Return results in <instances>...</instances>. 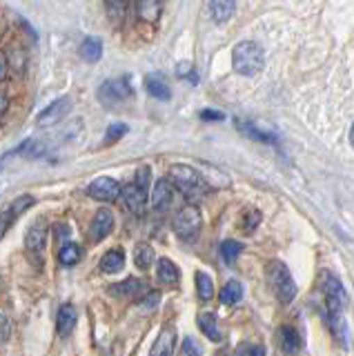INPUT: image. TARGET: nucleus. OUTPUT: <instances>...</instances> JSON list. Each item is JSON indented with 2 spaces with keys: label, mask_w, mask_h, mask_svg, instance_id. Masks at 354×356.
I'll use <instances>...</instances> for the list:
<instances>
[{
  "label": "nucleus",
  "mask_w": 354,
  "mask_h": 356,
  "mask_svg": "<svg viewBox=\"0 0 354 356\" xmlns=\"http://www.w3.org/2000/svg\"><path fill=\"white\" fill-rule=\"evenodd\" d=\"M131 94H134V89H131L129 76L109 78V81H105L101 85V89H98V98H101V103H105V105L123 103V100L131 98Z\"/></svg>",
  "instance_id": "6"
},
{
  "label": "nucleus",
  "mask_w": 354,
  "mask_h": 356,
  "mask_svg": "<svg viewBox=\"0 0 354 356\" xmlns=\"http://www.w3.org/2000/svg\"><path fill=\"white\" fill-rule=\"evenodd\" d=\"M127 125L125 122H112V125L107 127V131H105V138L109 140V143H116V140H120L127 134Z\"/></svg>",
  "instance_id": "32"
},
{
  "label": "nucleus",
  "mask_w": 354,
  "mask_h": 356,
  "mask_svg": "<svg viewBox=\"0 0 354 356\" xmlns=\"http://www.w3.org/2000/svg\"><path fill=\"white\" fill-rule=\"evenodd\" d=\"M16 218H18V216H16L9 207H7L5 211H0V241H3V236L9 232V227L14 225V220H16Z\"/></svg>",
  "instance_id": "34"
},
{
  "label": "nucleus",
  "mask_w": 354,
  "mask_h": 356,
  "mask_svg": "<svg viewBox=\"0 0 354 356\" xmlns=\"http://www.w3.org/2000/svg\"><path fill=\"white\" fill-rule=\"evenodd\" d=\"M268 283H270L272 292L276 294V298H279L281 303H290L296 294V285L292 281L290 270H287V267L279 261H272L268 265Z\"/></svg>",
  "instance_id": "4"
},
{
  "label": "nucleus",
  "mask_w": 354,
  "mask_h": 356,
  "mask_svg": "<svg viewBox=\"0 0 354 356\" xmlns=\"http://www.w3.org/2000/svg\"><path fill=\"white\" fill-rule=\"evenodd\" d=\"M120 198H123V203L129 211L143 214V211H145V205H147V189H143L136 183H129L120 189Z\"/></svg>",
  "instance_id": "10"
},
{
  "label": "nucleus",
  "mask_w": 354,
  "mask_h": 356,
  "mask_svg": "<svg viewBox=\"0 0 354 356\" xmlns=\"http://www.w3.org/2000/svg\"><path fill=\"white\" fill-rule=\"evenodd\" d=\"M163 11V0H136V14L145 22H156Z\"/></svg>",
  "instance_id": "20"
},
{
  "label": "nucleus",
  "mask_w": 354,
  "mask_h": 356,
  "mask_svg": "<svg viewBox=\"0 0 354 356\" xmlns=\"http://www.w3.org/2000/svg\"><path fill=\"white\" fill-rule=\"evenodd\" d=\"M241 252H243V245L239 241H223L220 243V256H223V261L227 265L234 263Z\"/></svg>",
  "instance_id": "30"
},
{
  "label": "nucleus",
  "mask_w": 354,
  "mask_h": 356,
  "mask_svg": "<svg viewBox=\"0 0 354 356\" xmlns=\"http://www.w3.org/2000/svg\"><path fill=\"white\" fill-rule=\"evenodd\" d=\"M319 289H321V294H323V300H325L330 330L343 348H348V325H346V316H343V312H346V307H348L346 289H343L339 278L330 272L319 274Z\"/></svg>",
  "instance_id": "1"
},
{
  "label": "nucleus",
  "mask_w": 354,
  "mask_h": 356,
  "mask_svg": "<svg viewBox=\"0 0 354 356\" xmlns=\"http://www.w3.org/2000/svg\"><path fill=\"white\" fill-rule=\"evenodd\" d=\"M131 0H105V14L114 27H120L127 18Z\"/></svg>",
  "instance_id": "15"
},
{
  "label": "nucleus",
  "mask_w": 354,
  "mask_h": 356,
  "mask_svg": "<svg viewBox=\"0 0 354 356\" xmlns=\"http://www.w3.org/2000/svg\"><path fill=\"white\" fill-rule=\"evenodd\" d=\"M7 105H9V98H7V94L3 92V89H0V116L7 111Z\"/></svg>",
  "instance_id": "44"
},
{
  "label": "nucleus",
  "mask_w": 354,
  "mask_h": 356,
  "mask_svg": "<svg viewBox=\"0 0 354 356\" xmlns=\"http://www.w3.org/2000/svg\"><path fill=\"white\" fill-rule=\"evenodd\" d=\"M176 74H179L181 78H187V81H192V83H196L198 81V76H196V72H194V67L192 65H179V70H176Z\"/></svg>",
  "instance_id": "38"
},
{
  "label": "nucleus",
  "mask_w": 354,
  "mask_h": 356,
  "mask_svg": "<svg viewBox=\"0 0 354 356\" xmlns=\"http://www.w3.org/2000/svg\"><path fill=\"white\" fill-rule=\"evenodd\" d=\"M234 356H265V350L257 343H241L234 350Z\"/></svg>",
  "instance_id": "31"
},
{
  "label": "nucleus",
  "mask_w": 354,
  "mask_h": 356,
  "mask_svg": "<svg viewBox=\"0 0 354 356\" xmlns=\"http://www.w3.org/2000/svg\"><path fill=\"white\" fill-rule=\"evenodd\" d=\"M70 234H72V227L67 225V222H56V225H54V238H56L58 245L67 243Z\"/></svg>",
  "instance_id": "36"
},
{
  "label": "nucleus",
  "mask_w": 354,
  "mask_h": 356,
  "mask_svg": "<svg viewBox=\"0 0 354 356\" xmlns=\"http://www.w3.org/2000/svg\"><path fill=\"white\" fill-rule=\"evenodd\" d=\"M198 327L205 334L209 341H220V332H218V323H216V316L212 312H207V314H201L198 316Z\"/></svg>",
  "instance_id": "26"
},
{
  "label": "nucleus",
  "mask_w": 354,
  "mask_h": 356,
  "mask_svg": "<svg viewBox=\"0 0 354 356\" xmlns=\"http://www.w3.org/2000/svg\"><path fill=\"white\" fill-rule=\"evenodd\" d=\"M261 222V214L257 209H248L246 214H243V220H241V225L246 232H254V227H257Z\"/></svg>",
  "instance_id": "35"
},
{
  "label": "nucleus",
  "mask_w": 354,
  "mask_h": 356,
  "mask_svg": "<svg viewBox=\"0 0 354 356\" xmlns=\"http://www.w3.org/2000/svg\"><path fill=\"white\" fill-rule=\"evenodd\" d=\"M79 54H81V58L87 60V63H98V60H101V56H103V40L96 38V36L85 38L81 42V47H79Z\"/></svg>",
  "instance_id": "21"
},
{
  "label": "nucleus",
  "mask_w": 354,
  "mask_h": 356,
  "mask_svg": "<svg viewBox=\"0 0 354 356\" xmlns=\"http://www.w3.org/2000/svg\"><path fill=\"white\" fill-rule=\"evenodd\" d=\"M9 67H12V65H9L7 54H5V51H0V83H3L5 78H7V74H9Z\"/></svg>",
  "instance_id": "41"
},
{
  "label": "nucleus",
  "mask_w": 354,
  "mask_h": 356,
  "mask_svg": "<svg viewBox=\"0 0 354 356\" xmlns=\"http://www.w3.org/2000/svg\"><path fill=\"white\" fill-rule=\"evenodd\" d=\"M203 225V218H201V211H198L196 205H185L176 211V216L172 220V227L174 232L179 234L181 238H194L198 229Z\"/></svg>",
  "instance_id": "5"
},
{
  "label": "nucleus",
  "mask_w": 354,
  "mask_h": 356,
  "mask_svg": "<svg viewBox=\"0 0 354 356\" xmlns=\"http://www.w3.org/2000/svg\"><path fill=\"white\" fill-rule=\"evenodd\" d=\"M172 198H174V185L170 178H161L154 185V192H152V207L156 211H165L172 205Z\"/></svg>",
  "instance_id": "12"
},
{
  "label": "nucleus",
  "mask_w": 354,
  "mask_h": 356,
  "mask_svg": "<svg viewBox=\"0 0 354 356\" xmlns=\"http://www.w3.org/2000/svg\"><path fill=\"white\" fill-rule=\"evenodd\" d=\"M31 205H34V196H29V194H23V196H18L12 205H9V209L14 211L16 216H20L23 211H27Z\"/></svg>",
  "instance_id": "33"
},
{
  "label": "nucleus",
  "mask_w": 354,
  "mask_h": 356,
  "mask_svg": "<svg viewBox=\"0 0 354 356\" xmlns=\"http://www.w3.org/2000/svg\"><path fill=\"white\" fill-rule=\"evenodd\" d=\"M7 339H9V321L0 314V345H3Z\"/></svg>",
  "instance_id": "42"
},
{
  "label": "nucleus",
  "mask_w": 354,
  "mask_h": 356,
  "mask_svg": "<svg viewBox=\"0 0 354 356\" xmlns=\"http://www.w3.org/2000/svg\"><path fill=\"white\" fill-rule=\"evenodd\" d=\"M218 298H220V303H225V305H234V303H239V300L243 298V287H241V283H239V281H230V283H225V287L220 289Z\"/></svg>",
  "instance_id": "27"
},
{
  "label": "nucleus",
  "mask_w": 354,
  "mask_h": 356,
  "mask_svg": "<svg viewBox=\"0 0 354 356\" xmlns=\"http://www.w3.org/2000/svg\"><path fill=\"white\" fill-rule=\"evenodd\" d=\"M134 263L140 267V270H147V267L154 263V248L147 243H138L134 250Z\"/></svg>",
  "instance_id": "29"
},
{
  "label": "nucleus",
  "mask_w": 354,
  "mask_h": 356,
  "mask_svg": "<svg viewBox=\"0 0 354 356\" xmlns=\"http://www.w3.org/2000/svg\"><path fill=\"white\" fill-rule=\"evenodd\" d=\"M234 9H236L234 0H209V16H212V20L218 22V25L227 22L232 14H234Z\"/></svg>",
  "instance_id": "16"
},
{
  "label": "nucleus",
  "mask_w": 354,
  "mask_h": 356,
  "mask_svg": "<svg viewBox=\"0 0 354 356\" xmlns=\"http://www.w3.org/2000/svg\"><path fill=\"white\" fill-rule=\"evenodd\" d=\"M236 129L243 134V136H248L252 140H257V143H276V136L272 131H263L259 129L254 122H248V120H236Z\"/></svg>",
  "instance_id": "18"
},
{
  "label": "nucleus",
  "mask_w": 354,
  "mask_h": 356,
  "mask_svg": "<svg viewBox=\"0 0 354 356\" xmlns=\"http://www.w3.org/2000/svg\"><path fill=\"white\" fill-rule=\"evenodd\" d=\"M76 318H79V314H76V307L72 303H65L58 307V314H56V332L58 337L67 339L72 330L76 327Z\"/></svg>",
  "instance_id": "13"
},
{
  "label": "nucleus",
  "mask_w": 354,
  "mask_h": 356,
  "mask_svg": "<svg viewBox=\"0 0 354 356\" xmlns=\"http://www.w3.org/2000/svg\"><path fill=\"white\" fill-rule=\"evenodd\" d=\"M123 267H125V254H123V250H118V248L105 252V256L101 259V270L105 274H116V272L123 270Z\"/></svg>",
  "instance_id": "23"
},
{
  "label": "nucleus",
  "mask_w": 354,
  "mask_h": 356,
  "mask_svg": "<svg viewBox=\"0 0 354 356\" xmlns=\"http://www.w3.org/2000/svg\"><path fill=\"white\" fill-rule=\"evenodd\" d=\"M174 348H176V330L170 325L159 334L150 356H174Z\"/></svg>",
  "instance_id": "14"
},
{
  "label": "nucleus",
  "mask_w": 354,
  "mask_h": 356,
  "mask_svg": "<svg viewBox=\"0 0 354 356\" xmlns=\"http://www.w3.org/2000/svg\"><path fill=\"white\" fill-rule=\"evenodd\" d=\"M232 65L243 76H254L263 70V51L257 42L243 40L232 51Z\"/></svg>",
  "instance_id": "3"
},
{
  "label": "nucleus",
  "mask_w": 354,
  "mask_h": 356,
  "mask_svg": "<svg viewBox=\"0 0 354 356\" xmlns=\"http://www.w3.org/2000/svg\"><path fill=\"white\" fill-rule=\"evenodd\" d=\"M170 181L185 198H190V200L201 198L207 192L205 178L190 165H172L170 167Z\"/></svg>",
  "instance_id": "2"
},
{
  "label": "nucleus",
  "mask_w": 354,
  "mask_h": 356,
  "mask_svg": "<svg viewBox=\"0 0 354 356\" xmlns=\"http://www.w3.org/2000/svg\"><path fill=\"white\" fill-rule=\"evenodd\" d=\"M70 109H72V98H67V96L56 98V100H51V103L36 116V122L40 127L56 125L58 120H63L65 116L70 114Z\"/></svg>",
  "instance_id": "8"
},
{
  "label": "nucleus",
  "mask_w": 354,
  "mask_h": 356,
  "mask_svg": "<svg viewBox=\"0 0 354 356\" xmlns=\"http://www.w3.org/2000/svg\"><path fill=\"white\" fill-rule=\"evenodd\" d=\"M350 143H352V147H354V125H352V129H350Z\"/></svg>",
  "instance_id": "45"
},
{
  "label": "nucleus",
  "mask_w": 354,
  "mask_h": 356,
  "mask_svg": "<svg viewBox=\"0 0 354 356\" xmlns=\"http://www.w3.org/2000/svg\"><path fill=\"white\" fill-rule=\"evenodd\" d=\"M47 234H49L47 220L45 218H38L34 225L27 229V236H25V248H27V252L29 254H40L42 250H45Z\"/></svg>",
  "instance_id": "11"
},
{
  "label": "nucleus",
  "mask_w": 354,
  "mask_h": 356,
  "mask_svg": "<svg viewBox=\"0 0 354 356\" xmlns=\"http://www.w3.org/2000/svg\"><path fill=\"white\" fill-rule=\"evenodd\" d=\"M114 229V214L112 209H98L94 214V220H92V227H90V241L92 243H101L105 241L109 234Z\"/></svg>",
  "instance_id": "9"
},
{
  "label": "nucleus",
  "mask_w": 354,
  "mask_h": 356,
  "mask_svg": "<svg viewBox=\"0 0 354 356\" xmlns=\"http://www.w3.org/2000/svg\"><path fill=\"white\" fill-rule=\"evenodd\" d=\"M156 276H159V281L165 285H176L181 274H179V267H176L170 259H161L156 265Z\"/></svg>",
  "instance_id": "25"
},
{
  "label": "nucleus",
  "mask_w": 354,
  "mask_h": 356,
  "mask_svg": "<svg viewBox=\"0 0 354 356\" xmlns=\"http://www.w3.org/2000/svg\"><path fill=\"white\" fill-rule=\"evenodd\" d=\"M143 287H145V285H143V281H138V278H125V281H120V283L109 287V294H112V296H120V298L136 296Z\"/></svg>",
  "instance_id": "24"
},
{
  "label": "nucleus",
  "mask_w": 354,
  "mask_h": 356,
  "mask_svg": "<svg viewBox=\"0 0 354 356\" xmlns=\"http://www.w3.org/2000/svg\"><path fill=\"white\" fill-rule=\"evenodd\" d=\"M196 292L201 300H212L214 298V283L205 272H196Z\"/></svg>",
  "instance_id": "28"
},
{
  "label": "nucleus",
  "mask_w": 354,
  "mask_h": 356,
  "mask_svg": "<svg viewBox=\"0 0 354 356\" xmlns=\"http://www.w3.org/2000/svg\"><path fill=\"white\" fill-rule=\"evenodd\" d=\"M120 183L112 176H101L87 185V196L94 200H101V203H114L116 198H120Z\"/></svg>",
  "instance_id": "7"
},
{
  "label": "nucleus",
  "mask_w": 354,
  "mask_h": 356,
  "mask_svg": "<svg viewBox=\"0 0 354 356\" xmlns=\"http://www.w3.org/2000/svg\"><path fill=\"white\" fill-rule=\"evenodd\" d=\"M159 300H161V294H159V292H152V294H147L145 298L140 300V305H143V307H154V305L159 303Z\"/></svg>",
  "instance_id": "43"
},
{
  "label": "nucleus",
  "mask_w": 354,
  "mask_h": 356,
  "mask_svg": "<svg viewBox=\"0 0 354 356\" xmlns=\"http://www.w3.org/2000/svg\"><path fill=\"white\" fill-rule=\"evenodd\" d=\"M201 118L207 120V122H218V120H223L225 116L220 114V111H214V109H203L201 111Z\"/></svg>",
  "instance_id": "40"
},
{
  "label": "nucleus",
  "mask_w": 354,
  "mask_h": 356,
  "mask_svg": "<svg viewBox=\"0 0 354 356\" xmlns=\"http://www.w3.org/2000/svg\"><path fill=\"white\" fill-rule=\"evenodd\" d=\"M145 92H147L152 98H156V100H170V98H172V89H170V85L165 83V78L159 76V74H154V76H147V78H145Z\"/></svg>",
  "instance_id": "17"
},
{
  "label": "nucleus",
  "mask_w": 354,
  "mask_h": 356,
  "mask_svg": "<svg viewBox=\"0 0 354 356\" xmlns=\"http://www.w3.org/2000/svg\"><path fill=\"white\" fill-rule=\"evenodd\" d=\"M150 181H152V170H150V167H140V170L136 172L134 183L140 185L143 189H150Z\"/></svg>",
  "instance_id": "37"
},
{
  "label": "nucleus",
  "mask_w": 354,
  "mask_h": 356,
  "mask_svg": "<svg viewBox=\"0 0 354 356\" xmlns=\"http://www.w3.org/2000/svg\"><path fill=\"white\" fill-rule=\"evenodd\" d=\"M279 345L287 356H294L298 350H301V337H298V332L294 327L285 325L279 330Z\"/></svg>",
  "instance_id": "19"
},
{
  "label": "nucleus",
  "mask_w": 354,
  "mask_h": 356,
  "mask_svg": "<svg viewBox=\"0 0 354 356\" xmlns=\"http://www.w3.org/2000/svg\"><path fill=\"white\" fill-rule=\"evenodd\" d=\"M83 259V248L79 243H72V241H67V243H63L61 248H58V263L61 265H65V267H72V265H76Z\"/></svg>",
  "instance_id": "22"
},
{
  "label": "nucleus",
  "mask_w": 354,
  "mask_h": 356,
  "mask_svg": "<svg viewBox=\"0 0 354 356\" xmlns=\"http://www.w3.org/2000/svg\"><path fill=\"white\" fill-rule=\"evenodd\" d=\"M183 354L185 356H201V348H198L194 339H185L183 341Z\"/></svg>",
  "instance_id": "39"
}]
</instances>
